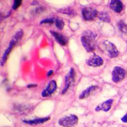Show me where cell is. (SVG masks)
Listing matches in <instances>:
<instances>
[{"instance_id": "obj_10", "label": "cell", "mask_w": 127, "mask_h": 127, "mask_svg": "<svg viewBox=\"0 0 127 127\" xmlns=\"http://www.w3.org/2000/svg\"><path fill=\"white\" fill-rule=\"evenodd\" d=\"M50 32L53 37L55 38L56 40L60 44L62 45V46H65L67 44V39L64 35L54 31H51Z\"/></svg>"}, {"instance_id": "obj_6", "label": "cell", "mask_w": 127, "mask_h": 127, "mask_svg": "<svg viewBox=\"0 0 127 127\" xmlns=\"http://www.w3.org/2000/svg\"><path fill=\"white\" fill-rule=\"evenodd\" d=\"M103 46L104 49L108 53L109 56L110 57H115L119 54V52H118L116 47L112 42L109 41H105L103 43Z\"/></svg>"}, {"instance_id": "obj_7", "label": "cell", "mask_w": 127, "mask_h": 127, "mask_svg": "<svg viewBox=\"0 0 127 127\" xmlns=\"http://www.w3.org/2000/svg\"><path fill=\"white\" fill-rule=\"evenodd\" d=\"M57 88V84L55 80H52L48 83L47 86L41 93V95L43 97H48L55 92Z\"/></svg>"}, {"instance_id": "obj_17", "label": "cell", "mask_w": 127, "mask_h": 127, "mask_svg": "<svg viewBox=\"0 0 127 127\" xmlns=\"http://www.w3.org/2000/svg\"><path fill=\"white\" fill-rule=\"evenodd\" d=\"M24 35V32L22 30H20L18 31L16 34L14 35V40L16 41L17 40H19L20 39H21L23 36Z\"/></svg>"}, {"instance_id": "obj_1", "label": "cell", "mask_w": 127, "mask_h": 127, "mask_svg": "<svg viewBox=\"0 0 127 127\" xmlns=\"http://www.w3.org/2000/svg\"><path fill=\"white\" fill-rule=\"evenodd\" d=\"M96 34L92 31H85L81 37V41L83 46L88 52H93L96 44Z\"/></svg>"}, {"instance_id": "obj_2", "label": "cell", "mask_w": 127, "mask_h": 127, "mask_svg": "<svg viewBox=\"0 0 127 127\" xmlns=\"http://www.w3.org/2000/svg\"><path fill=\"white\" fill-rule=\"evenodd\" d=\"M78 121V117L75 115L71 114L62 118L59 120V123L64 127H71L77 124Z\"/></svg>"}, {"instance_id": "obj_5", "label": "cell", "mask_w": 127, "mask_h": 127, "mask_svg": "<svg viewBox=\"0 0 127 127\" xmlns=\"http://www.w3.org/2000/svg\"><path fill=\"white\" fill-rule=\"evenodd\" d=\"M86 64L90 66L98 67L101 66L103 64V60L100 56L94 53L93 55L87 60Z\"/></svg>"}, {"instance_id": "obj_9", "label": "cell", "mask_w": 127, "mask_h": 127, "mask_svg": "<svg viewBox=\"0 0 127 127\" xmlns=\"http://www.w3.org/2000/svg\"><path fill=\"white\" fill-rule=\"evenodd\" d=\"M15 42H16V41L14 39H12L10 42L9 45V47L6 49V50L5 51L2 57V59L1 60V66H3L4 65V64L5 63V62L8 57L9 55V54L11 52V51L12 50V49H13V48L14 46Z\"/></svg>"}, {"instance_id": "obj_19", "label": "cell", "mask_w": 127, "mask_h": 127, "mask_svg": "<svg viewBox=\"0 0 127 127\" xmlns=\"http://www.w3.org/2000/svg\"><path fill=\"white\" fill-rule=\"evenodd\" d=\"M22 1L21 0H15L12 6V9L13 10H16L19 8L22 4Z\"/></svg>"}, {"instance_id": "obj_20", "label": "cell", "mask_w": 127, "mask_h": 127, "mask_svg": "<svg viewBox=\"0 0 127 127\" xmlns=\"http://www.w3.org/2000/svg\"><path fill=\"white\" fill-rule=\"evenodd\" d=\"M122 121L124 123H127V113L124 116V117L122 119Z\"/></svg>"}, {"instance_id": "obj_12", "label": "cell", "mask_w": 127, "mask_h": 127, "mask_svg": "<svg viewBox=\"0 0 127 127\" xmlns=\"http://www.w3.org/2000/svg\"><path fill=\"white\" fill-rule=\"evenodd\" d=\"M110 7L115 12L120 13L123 9V4L121 1L113 0L110 4Z\"/></svg>"}, {"instance_id": "obj_8", "label": "cell", "mask_w": 127, "mask_h": 127, "mask_svg": "<svg viewBox=\"0 0 127 127\" xmlns=\"http://www.w3.org/2000/svg\"><path fill=\"white\" fill-rule=\"evenodd\" d=\"M125 75V70L119 66L115 67L112 71V80L114 82H119L124 79Z\"/></svg>"}, {"instance_id": "obj_22", "label": "cell", "mask_w": 127, "mask_h": 127, "mask_svg": "<svg viewBox=\"0 0 127 127\" xmlns=\"http://www.w3.org/2000/svg\"><path fill=\"white\" fill-rule=\"evenodd\" d=\"M53 71L52 70H51L50 71H49L48 72V74H47V76L48 77H50L51 76L52 74H53Z\"/></svg>"}, {"instance_id": "obj_16", "label": "cell", "mask_w": 127, "mask_h": 127, "mask_svg": "<svg viewBox=\"0 0 127 127\" xmlns=\"http://www.w3.org/2000/svg\"><path fill=\"white\" fill-rule=\"evenodd\" d=\"M55 24L57 28L60 30H62L64 26V22L62 19H59V18H56L55 19Z\"/></svg>"}, {"instance_id": "obj_3", "label": "cell", "mask_w": 127, "mask_h": 127, "mask_svg": "<svg viewBox=\"0 0 127 127\" xmlns=\"http://www.w3.org/2000/svg\"><path fill=\"white\" fill-rule=\"evenodd\" d=\"M75 81V71L73 68H71L69 73L65 77V85L62 92V94H65L69 87Z\"/></svg>"}, {"instance_id": "obj_11", "label": "cell", "mask_w": 127, "mask_h": 127, "mask_svg": "<svg viewBox=\"0 0 127 127\" xmlns=\"http://www.w3.org/2000/svg\"><path fill=\"white\" fill-rule=\"evenodd\" d=\"M113 103L112 99H109L108 101L102 103L101 104L98 105L96 108L95 110L97 111L103 110L104 111H108L110 109L112 104Z\"/></svg>"}, {"instance_id": "obj_18", "label": "cell", "mask_w": 127, "mask_h": 127, "mask_svg": "<svg viewBox=\"0 0 127 127\" xmlns=\"http://www.w3.org/2000/svg\"><path fill=\"white\" fill-rule=\"evenodd\" d=\"M55 18H50V19H45L40 22V24H53L55 23Z\"/></svg>"}, {"instance_id": "obj_4", "label": "cell", "mask_w": 127, "mask_h": 127, "mask_svg": "<svg viewBox=\"0 0 127 127\" xmlns=\"http://www.w3.org/2000/svg\"><path fill=\"white\" fill-rule=\"evenodd\" d=\"M82 14L83 19L85 21H90L97 16L98 13L96 9L93 8L86 7L82 10Z\"/></svg>"}, {"instance_id": "obj_21", "label": "cell", "mask_w": 127, "mask_h": 127, "mask_svg": "<svg viewBox=\"0 0 127 127\" xmlns=\"http://www.w3.org/2000/svg\"><path fill=\"white\" fill-rule=\"evenodd\" d=\"M37 86V85L36 84H29L28 86H27V87H28V88H32V87H36Z\"/></svg>"}, {"instance_id": "obj_14", "label": "cell", "mask_w": 127, "mask_h": 127, "mask_svg": "<svg viewBox=\"0 0 127 127\" xmlns=\"http://www.w3.org/2000/svg\"><path fill=\"white\" fill-rule=\"evenodd\" d=\"M49 119H50V117H47L42 118V119H35L31 121H24V122L30 125H36V124H39L43 123L44 122H46L48 121Z\"/></svg>"}, {"instance_id": "obj_15", "label": "cell", "mask_w": 127, "mask_h": 127, "mask_svg": "<svg viewBox=\"0 0 127 127\" xmlns=\"http://www.w3.org/2000/svg\"><path fill=\"white\" fill-rule=\"evenodd\" d=\"M97 16L99 20H101L104 22L109 23L110 22V17L108 15V13L104 12H101L97 14Z\"/></svg>"}, {"instance_id": "obj_13", "label": "cell", "mask_w": 127, "mask_h": 127, "mask_svg": "<svg viewBox=\"0 0 127 127\" xmlns=\"http://www.w3.org/2000/svg\"><path fill=\"white\" fill-rule=\"evenodd\" d=\"M97 87L95 86H91L88 87L81 94V95H80L79 98L80 99H83L88 97L90 95H91V94L94 92L95 91V90L97 89Z\"/></svg>"}]
</instances>
